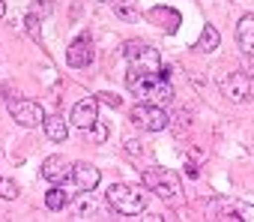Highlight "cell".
<instances>
[{
  "label": "cell",
  "mask_w": 254,
  "mask_h": 222,
  "mask_svg": "<svg viewBox=\"0 0 254 222\" xmlns=\"http://www.w3.org/2000/svg\"><path fill=\"white\" fill-rule=\"evenodd\" d=\"M126 87L132 96H138V102H153V105H168L174 99V87L168 81V75L159 72H126Z\"/></svg>",
  "instance_id": "obj_1"
},
{
  "label": "cell",
  "mask_w": 254,
  "mask_h": 222,
  "mask_svg": "<svg viewBox=\"0 0 254 222\" xmlns=\"http://www.w3.org/2000/svg\"><path fill=\"white\" fill-rule=\"evenodd\" d=\"M108 204L120 216H138L144 210V192L138 186H129V183H114L108 189Z\"/></svg>",
  "instance_id": "obj_2"
},
{
  "label": "cell",
  "mask_w": 254,
  "mask_h": 222,
  "mask_svg": "<svg viewBox=\"0 0 254 222\" xmlns=\"http://www.w3.org/2000/svg\"><path fill=\"white\" fill-rule=\"evenodd\" d=\"M132 123L144 132H162L171 126V117H168V111L165 105H153V102H138L132 108Z\"/></svg>",
  "instance_id": "obj_3"
},
{
  "label": "cell",
  "mask_w": 254,
  "mask_h": 222,
  "mask_svg": "<svg viewBox=\"0 0 254 222\" xmlns=\"http://www.w3.org/2000/svg\"><path fill=\"white\" fill-rule=\"evenodd\" d=\"M144 186L150 189V192H156L159 198H165V201H171V198H177L180 195V174L177 171H171V168H147L144 171Z\"/></svg>",
  "instance_id": "obj_4"
},
{
  "label": "cell",
  "mask_w": 254,
  "mask_h": 222,
  "mask_svg": "<svg viewBox=\"0 0 254 222\" xmlns=\"http://www.w3.org/2000/svg\"><path fill=\"white\" fill-rule=\"evenodd\" d=\"M126 60L135 72H162V54L147 42H126Z\"/></svg>",
  "instance_id": "obj_5"
},
{
  "label": "cell",
  "mask_w": 254,
  "mask_h": 222,
  "mask_svg": "<svg viewBox=\"0 0 254 222\" xmlns=\"http://www.w3.org/2000/svg\"><path fill=\"white\" fill-rule=\"evenodd\" d=\"M6 108H9V114L15 117V123L24 126V129H33V126H39V123L45 120L42 105L33 102V99H9Z\"/></svg>",
  "instance_id": "obj_6"
},
{
  "label": "cell",
  "mask_w": 254,
  "mask_h": 222,
  "mask_svg": "<svg viewBox=\"0 0 254 222\" xmlns=\"http://www.w3.org/2000/svg\"><path fill=\"white\" fill-rule=\"evenodd\" d=\"M218 90L230 102H248L251 99V75H245V72H224L218 78Z\"/></svg>",
  "instance_id": "obj_7"
},
{
  "label": "cell",
  "mask_w": 254,
  "mask_h": 222,
  "mask_svg": "<svg viewBox=\"0 0 254 222\" xmlns=\"http://www.w3.org/2000/svg\"><path fill=\"white\" fill-rule=\"evenodd\" d=\"M99 180H102V174H99V168L90 165V162H75L72 171H69V183H72L78 192H93V189L99 186Z\"/></svg>",
  "instance_id": "obj_8"
},
{
  "label": "cell",
  "mask_w": 254,
  "mask_h": 222,
  "mask_svg": "<svg viewBox=\"0 0 254 222\" xmlns=\"http://www.w3.org/2000/svg\"><path fill=\"white\" fill-rule=\"evenodd\" d=\"M212 219H251L254 222V207L233 201V198H221L212 204Z\"/></svg>",
  "instance_id": "obj_9"
},
{
  "label": "cell",
  "mask_w": 254,
  "mask_h": 222,
  "mask_svg": "<svg viewBox=\"0 0 254 222\" xmlns=\"http://www.w3.org/2000/svg\"><path fill=\"white\" fill-rule=\"evenodd\" d=\"M69 120H72L78 129H90V126L99 120V99H96V96H87V99L75 102V108H72Z\"/></svg>",
  "instance_id": "obj_10"
},
{
  "label": "cell",
  "mask_w": 254,
  "mask_h": 222,
  "mask_svg": "<svg viewBox=\"0 0 254 222\" xmlns=\"http://www.w3.org/2000/svg\"><path fill=\"white\" fill-rule=\"evenodd\" d=\"M66 63H69L72 69H84V66L93 63V39H90L87 33L78 36V39L66 48Z\"/></svg>",
  "instance_id": "obj_11"
},
{
  "label": "cell",
  "mask_w": 254,
  "mask_h": 222,
  "mask_svg": "<svg viewBox=\"0 0 254 222\" xmlns=\"http://www.w3.org/2000/svg\"><path fill=\"white\" fill-rule=\"evenodd\" d=\"M147 18H150V24L162 27L165 33H177L180 24H183V15H180L177 9H171V6H153V9L147 12Z\"/></svg>",
  "instance_id": "obj_12"
},
{
  "label": "cell",
  "mask_w": 254,
  "mask_h": 222,
  "mask_svg": "<svg viewBox=\"0 0 254 222\" xmlns=\"http://www.w3.org/2000/svg\"><path fill=\"white\" fill-rule=\"evenodd\" d=\"M69 171H72V162H66V156H60V153H54L42 162V177L48 183H66Z\"/></svg>",
  "instance_id": "obj_13"
},
{
  "label": "cell",
  "mask_w": 254,
  "mask_h": 222,
  "mask_svg": "<svg viewBox=\"0 0 254 222\" xmlns=\"http://www.w3.org/2000/svg\"><path fill=\"white\" fill-rule=\"evenodd\" d=\"M236 42H239V48L248 57H254V15H242L239 18V24H236Z\"/></svg>",
  "instance_id": "obj_14"
},
{
  "label": "cell",
  "mask_w": 254,
  "mask_h": 222,
  "mask_svg": "<svg viewBox=\"0 0 254 222\" xmlns=\"http://www.w3.org/2000/svg\"><path fill=\"white\" fill-rule=\"evenodd\" d=\"M42 129H45V135H48L54 144H63V141L69 138V123H66L60 114H51V117H45V120H42Z\"/></svg>",
  "instance_id": "obj_15"
},
{
  "label": "cell",
  "mask_w": 254,
  "mask_h": 222,
  "mask_svg": "<svg viewBox=\"0 0 254 222\" xmlns=\"http://www.w3.org/2000/svg\"><path fill=\"white\" fill-rule=\"evenodd\" d=\"M218 42H221L218 30H215L212 24H206V27H203V33H200V39L194 42V51H200V54H212V51L218 48Z\"/></svg>",
  "instance_id": "obj_16"
},
{
  "label": "cell",
  "mask_w": 254,
  "mask_h": 222,
  "mask_svg": "<svg viewBox=\"0 0 254 222\" xmlns=\"http://www.w3.org/2000/svg\"><path fill=\"white\" fill-rule=\"evenodd\" d=\"M69 198H72V195H69L60 183H54V186L48 189V195H45V207H48V210H63V207L69 204Z\"/></svg>",
  "instance_id": "obj_17"
},
{
  "label": "cell",
  "mask_w": 254,
  "mask_h": 222,
  "mask_svg": "<svg viewBox=\"0 0 254 222\" xmlns=\"http://www.w3.org/2000/svg\"><path fill=\"white\" fill-rule=\"evenodd\" d=\"M114 15L123 21H138V0H114Z\"/></svg>",
  "instance_id": "obj_18"
},
{
  "label": "cell",
  "mask_w": 254,
  "mask_h": 222,
  "mask_svg": "<svg viewBox=\"0 0 254 222\" xmlns=\"http://www.w3.org/2000/svg\"><path fill=\"white\" fill-rule=\"evenodd\" d=\"M51 12H54V3H51V0H36V3L30 6V15H36L39 21H42V18H48Z\"/></svg>",
  "instance_id": "obj_19"
},
{
  "label": "cell",
  "mask_w": 254,
  "mask_h": 222,
  "mask_svg": "<svg viewBox=\"0 0 254 222\" xmlns=\"http://www.w3.org/2000/svg\"><path fill=\"white\" fill-rule=\"evenodd\" d=\"M39 24H42V21H39L36 15H30V12H27V18H24V30L33 36V42H39V45H42V33H39Z\"/></svg>",
  "instance_id": "obj_20"
},
{
  "label": "cell",
  "mask_w": 254,
  "mask_h": 222,
  "mask_svg": "<svg viewBox=\"0 0 254 222\" xmlns=\"http://www.w3.org/2000/svg\"><path fill=\"white\" fill-rule=\"evenodd\" d=\"M0 198H6V201L18 198V186H15L9 177H0Z\"/></svg>",
  "instance_id": "obj_21"
},
{
  "label": "cell",
  "mask_w": 254,
  "mask_h": 222,
  "mask_svg": "<svg viewBox=\"0 0 254 222\" xmlns=\"http://www.w3.org/2000/svg\"><path fill=\"white\" fill-rule=\"evenodd\" d=\"M87 138H90V141H96V144H102V141L108 138V126L96 120V123H93V126L87 129Z\"/></svg>",
  "instance_id": "obj_22"
},
{
  "label": "cell",
  "mask_w": 254,
  "mask_h": 222,
  "mask_svg": "<svg viewBox=\"0 0 254 222\" xmlns=\"http://www.w3.org/2000/svg\"><path fill=\"white\" fill-rule=\"evenodd\" d=\"M99 102H105V105H111V108H120V105H123V99H120L117 93H108V90L99 93Z\"/></svg>",
  "instance_id": "obj_23"
},
{
  "label": "cell",
  "mask_w": 254,
  "mask_h": 222,
  "mask_svg": "<svg viewBox=\"0 0 254 222\" xmlns=\"http://www.w3.org/2000/svg\"><path fill=\"white\" fill-rule=\"evenodd\" d=\"M3 12H6V6H3V0H0V18H3Z\"/></svg>",
  "instance_id": "obj_24"
},
{
  "label": "cell",
  "mask_w": 254,
  "mask_h": 222,
  "mask_svg": "<svg viewBox=\"0 0 254 222\" xmlns=\"http://www.w3.org/2000/svg\"><path fill=\"white\" fill-rule=\"evenodd\" d=\"M248 72H251V78H254V66H251V69H248Z\"/></svg>",
  "instance_id": "obj_25"
},
{
  "label": "cell",
  "mask_w": 254,
  "mask_h": 222,
  "mask_svg": "<svg viewBox=\"0 0 254 222\" xmlns=\"http://www.w3.org/2000/svg\"><path fill=\"white\" fill-rule=\"evenodd\" d=\"M102 3H108V0H102Z\"/></svg>",
  "instance_id": "obj_26"
}]
</instances>
